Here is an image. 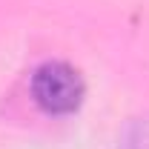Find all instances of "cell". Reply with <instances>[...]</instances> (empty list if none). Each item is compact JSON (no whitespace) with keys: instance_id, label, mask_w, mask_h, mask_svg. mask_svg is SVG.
<instances>
[{"instance_id":"6da1fadb","label":"cell","mask_w":149,"mask_h":149,"mask_svg":"<svg viewBox=\"0 0 149 149\" xmlns=\"http://www.w3.org/2000/svg\"><path fill=\"white\" fill-rule=\"evenodd\" d=\"M32 100L49 115H69L80 106L86 83L83 74L66 60H43L29 80Z\"/></svg>"}]
</instances>
